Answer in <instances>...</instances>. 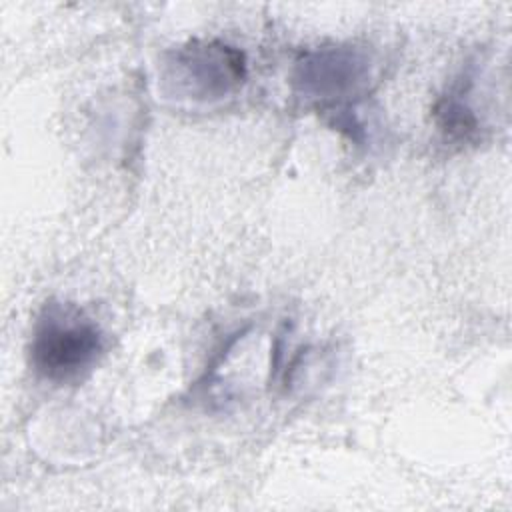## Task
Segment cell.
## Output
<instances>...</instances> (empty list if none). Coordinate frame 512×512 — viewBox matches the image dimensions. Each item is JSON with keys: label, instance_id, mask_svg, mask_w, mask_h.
I'll return each mask as SVG.
<instances>
[{"label": "cell", "instance_id": "obj_1", "mask_svg": "<svg viewBox=\"0 0 512 512\" xmlns=\"http://www.w3.org/2000/svg\"><path fill=\"white\" fill-rule=\"evenodd\" d=\"M106 336L82 308L50 300L34 320L28 356L34 372L56 386L82 382L100 362Z\"/></svg>", "mask_w": 512, "mask_h": 512}, {"label": "cell", "instance_id": "obj_2", "mask_svg": "<svg viewBox=\"0 0 512 512\" xmlns=\"http://www.w3.org/2000/svg\"><path fill=\"white\" fill-rule=\"evenodd\" d=\"M372 58L364 48L332 44L306 50L292 70V86L298 98L314 104L322 112L342 114L338 128H348L350 136L360 130L352 122L350 102L362 98L372 82Z\"/></svg>", "mask_w": 512, "mask_h": 512}, {"label": "cell", "instance_id": "obj_3", "mask_svg": "<svg viewBox=\"0 0 512 512\" xmlns=\"http://www.w3.org/2000/svg\"><path fill=\"white\" fill-rule=\"evenodd\" d=\"M248 76L246 56L222 40H188L166 52L162 90L176 100L218 102L236 92Z\"/></svg>", "mask_w": 512, "mask_h": 512}, {"label": "cell", "instance_id": "obj_4", "mask_svg": "<svg viewBox=\"0 0 512 512\" xmlns=\"http://www.w3.org/2000/svg\"><path fill=\"white\" fill-rule=\"evenodd\" d=\"M470 94L472 76L464 74L434 104V122L448 144L466 146L480 140V116L470 102Z\"/></svg>", "mask_w": 512, "mask_h": 512}]
</instances>
